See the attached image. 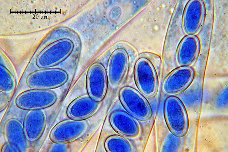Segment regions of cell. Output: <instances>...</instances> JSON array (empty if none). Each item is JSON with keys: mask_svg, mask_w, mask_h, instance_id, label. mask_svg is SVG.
Here are the masks:
<instances>
[{"mask_svg": "<svg viewBox=\"0 0 228 152\" xmlns=\"http://www.w3.org/2000/svg\"><path fill=\"white\" fill-rule=\"evenodd\" d=\"M68 75L64 70L46 68L37 70L27 76L26 83L33 89L50 90L60 87L67 81Z\"/></svg>", "mask_w": 228, "mask_h": 152, "instance_id": "3957f363", "label": "cell"}, {"mask_svg": "<svg viewBox=\"0 0 228 152\" xmlns=\"http://www.w3.org/2000/svg\"><path fill=\"white\" fill-rule=\"evenodd\" d=\"M194 75L193 69L189 67H180L174 69L164 80L163 84L164 91L169 94L182 91L191 83Z\"/></svg>", "mask_w": 228, "mask_h": 152, "instance_id": "30bf717a", "label": "cell"}, {"mask_svg": "<svg viewBox=\"0 0 228 152\" xmlns=\"http://www.w3.org/2000/svg\"><path fill=\"white\" fill-rule=\"evenodd\" d=\"M73 48L72 43L68 41L53 45L47 49L39 56L36 65L41 68L55 65L68 57Z\"/></svg>", "mask_w": 228, "mask_h": 152, "instance_id": "4fadbf2b", "label": "cell"}, {"mask_svg": "<svg viewBox=\"0 0 228 152\" xmlns=\"http://www.w3.org/2000/svg\"><path fill=\"white\" fill-rule=\"evenodd\" d=\"M128 55L124 49H119L112 54L106 70L108 81L113 87L119 86L124 81L128 73Z\"/></svg>", "mask_w": 228, "mask_h": 152, "instance_id": "52a82bcc", "label": "cell"}, {"mask_svg": "<svg viewBox=\"0 0 228 152\" xmlns=\"http://www.w3.org/2000/svg\"><path fill=\"white\" fill-rule=\"evenodd\" d=\"M47 124V117L42 109L29 111L25 114L23 124L28 141L35 142L43 135Z\"/></svg>", "mask_w": 228, "mask_h": 152, "instance_id": "5bb4252c", "label": "cell"}, {"mask_svg": "<svg viewBox=\"0 0 228 152\" xmlns=\"http://www.w3.org/2000/svg\"><path fill=\"white\" fill-rule=\"evenodd\" d=\"M0 71L1 100L2 99L3 103L5 101V105L15 89L16 83L14 76L8 69L1 65Z\"/></svg>", "mask_w": 228, "mask_h": 152, "instance_id": "2e32d148", "label": "cell"}, {"mask_svg": "<svg viewBox=\"0 0 228 152\" xmlns=\"http://www.w3.org/2000/svg\"><path fill=\"white\" fill-rule=\"evenodd\" d=\"M198 39L193 35L184 38L178 45L176 54L177 62L180 67H189L196 60L199 51Z\"/></svg>", "mask_w": 228, "mask_h": 152, "instance_id": "9a60e30c", "label": "cell"}, {"mask_svg": "<svg viewBox=\"0 0 228 152\" xmlns=\"http://www.w3.org/2000/svg\"><path fill=\"white\" fill-rule=\"evenodd\" d=\"M136 119L127 112L118 110L111 113L109 120L111 127L116 132L124 137L135 139L140 136L142 132Z\"/></svg>", "mask_w": 228, "mask_h": 152, "instance_id": "ba28073f", "label": "cell"}, {"mask_svg": "<svg viewBox=\"0 0 228 152\" xmlns=\"http://www.w3.org/2000/svg\"><path fill=\"white\" fill-rule=\"evenodd\" d=\"M57 100L56 95L52 91L33 89L19 94L15 99V104L19 108L29 111L49 107Z\"/></svg>", "mask_w": 228, "mask_h": 152, "instance_id": "5b68a950", "label": "cell"}, {"mask_svg": "<svg viewBox=\"0 0 228 152\" xmlns=\"http://www.w3.org/2000/svg\"><path fill=\"white\" fill-rule=\"evenodd\" d=\"M118 95L123 107L136 119L145 121L151 118L152 113L151 105L146 97L137 90L125 86L120 89Z\"/></svg>", "mask_w": 228, "mask_h": 152, "instance_id": "7a4b0ae2", "label": "cell"}, {"mask_svg": "<svg viewBox=\"0 0 228 152\" xmlns=\"http://www.w3.org/2000/svg\"><path fill=\"white\" fill-rule=\"evenodd\" d=\"M108 79L106 70L101 64L94 63L89 68L86 77L88 94L94 100L101 102L108 89Z\"/></svg>", "mask_w": 228, "mask_h": 152, "instance_id": "8992f818", "label": "cell"}, {"mask_svg": "<svg viewBox=\"0 0 228 152\" xmlns=\"http://www.w3.org/2000/svg\"><path fill=\"white\" fill-rule=\"evenodd\" d=\"M133 74L140 92L147 98L155 97L158 91L159 80L157 69L152 63L145 58L139 59L134 66Z\"/></svg>", "mask_w": 228, "mask_h": 152, "instance_id": "6da1fadb", "label": "cell"}, {"mask_svg": "<svg viewBox=\"0 0 228 152\" xmlns=\"http://www.w3.org/2000/svg\"><path fill=\"white\" fill-rule=\"evenodd\" d=\"M88 123L85 120L70 119L55 125L50 131L49 138L53 143L68 144L82 137L88 131Z\"/></svg>", "mask_w": 228, "mask_h": 152, "instance_id": "277c9868", "label": "cell"}, {"mask_svg": "<svg viewBox=\"0 0 228 152\" xmlns=\"http://www.w3.org/2000/svg\"><path fill=\"white\" fill-rule=\"evenodd\" d=\"M1 151L2 152H11V151L6 143L3 147Z\"/></svg>", "mask_w": 228, "mask_h": 152, "instance_id": "d6986e66", "label": "cell"}, {"mask_svg": "<svg viewBox=\"0 0 228 152\" xmlns=\"http://www.w3.org/2000/svg\"><path fill=\"white\" fill-rule=\"evenodd\" d=\"M104 147L108 152H133L136 149L131 141L124 137L118 135L108 137L105 141Z\"/></svg>", "mask_w": 228, "mask_h": 152, "instance_id": "e0dca14e", "label": "cell"}, {"mask_svg": "<svg viewBox=\"0 0 228 152\" xmlns=\"http://www.w3.org/2000/svg\"><path fill=\"white\" fill-rule=\"evenodd\" d=\"M70 148L68 144L53 143L49 147L48 152H68Z\"/></svg>", "mask_w": 228, "mask_h": 152, "instance_id": "ac0fdd59", "label": "cell"}, {"mask_svg": "<svg viewBox=\"0 0 228 152\" xmlns=\"http://www.w3.org/2000/svg\"><path fill=\"white\" fill-rule=\"evenodd\" d=\"M3 134L5 143L11 152H26L28 148V140L23 124L18 119L11 118L5 122Z\"/></svg>", "mask_w": 228, "mask_h": 152, "instance_id": "9c48e42d", "label": "cell"}, {"mask_svg": "<svg viewBox=\"0 0 228 152\" xmlns=\"http://www.w3.org/2000/svg\"><path fill=\"white\" fill-rule=\"evenodd\" d=\"M205 15L203 3L200 0H191L186 5L183 16V25L190 35L197 33L203 24Z\"/></svg>", "mask_w": 228, "mask_h": 152, "instance_id": "7c38bea8", "label": "cell"}, {"mask_svg": "<svg viewBox=\"0 0 228 152\" xmlns=\"http://www.w3.org/2000/svg\"><path fill=\"white\" fill-rule=\"evenodd\" d=\"M101 105V102L94 100L88 94L83 95L75 99L69 104L67 109V115L73 120H84L94 115Z\"/></svg>", "mask_w": 228, "mask_h": 152, "instance_id": "8fae6325", "label": "cell"}]
</instances>
